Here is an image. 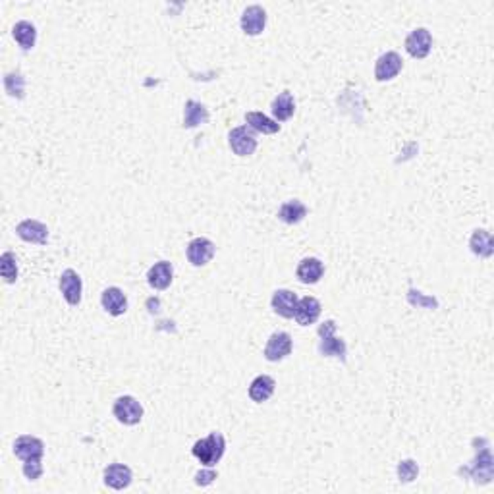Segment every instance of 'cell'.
I'll return each instance as SVG.
<instances>
[{
    "instance_id": "25",
    "label": "cell",
    "mask_w": 494,
    "mask_h": 494,
    "mask_svg": "<svg viewBox=\"0 0 494 494\" xmlns=\"http://www.w3.org/2000/svg\"><path fill=\"white\" fill-rule=\"evenodd\" d=\"M245 122H247L255 132L265 133V135L280 132V124H276L273 118L265 116L263 112H247V114H245Z\"/></svg>"
},
{
    "instance_id": "26",
    "label": "cell",
    "mask_w": 494,
    "mask_h": 494,
    "mask_svg": "<svg viewBox=\"0 0 494 494\" xmlns=\"http://www.w3.org/2000/svg\"><path fill=\"white\" fill-rule=\"evenodd\" d=\"M4 89L10 97L23 99L25 97V78L22 75V72H10L4 75Z\"/></svg>"
},
{
    "instance_id": "24",
    "label": "cell",
    "mask_w": 494,
    "mask_h": 494,
    "mask_svg": "<svg viewBox=\"0 0 494 494\" xmlns=\"http://www.w3.org/2000/svg\"><path fill=\"white\" fill-rule=\"evenodd\" d=\"M206 122H209V111L205 109V104L197 101H187L184 111V128H197Z\"/></svg>"
},
{
    "instance_id": "30",
    "label": "cell",
    "mask_w": 494,
    "mask_h": 494,
    "mask_svg": "<svg viewBox=\"0 0 494 494\" xmlns=\"http://www.w3.org/2000/svg\"><path fill=\"white\" fill-rule=\"evenodd\" d=\"M214 479H216V471H214V469H203V471H199L195 475V485L206 487V485H211Z\"/></svg>"
},
{
    "instance_id": "1",
    "label": "cell",
    "mask_w": 494,
    "mask_h": 494,
    "mask_svg": "<svg viewBox=\"0 0 494 494\" xmlns=\"http://www.w3.org/2000/svg\"><path fill=\"white\" fill-rule=\"evenodd\" d=\"M226 450V440L221 433H211L206 438H201L193 444V456L199 459L205 467H213L222 459Z\"/></svg>"
},
{
    "instance_id": "12",
    "label": "cell",
    "mask_w": 494,
    "mask_h": 494,
    "mask_svg": "<svg viewBox=\"0 0 494 494\" xmlns=\"http://www.w3.org/2000/svg\"><path fill=\"white\" fill-rule=\"evenodd\" d=\"M16 234L22 237L23 242L35 245H44L47 244V240H49V228L44 226L43 222L33 221V218L20 222V224L16 226Z\"/></svg>"
},
{
    "instance_id": "8",
    "label": "cell",
    "mask_w": 494,
    "mask_h": 494,
    "mask_svg": "<svg viewBox=\"0 0 494 494\" xmlns=\"http://www.w3.org/2000/svg\"><path fill=\"white\" fill-rule=\"evenodd\" d=\"M292 347H294V344H292V336L288 332H274L265 346L266 362H282L284 357L292 354Z\"/></svg>"
},
{
    "instance_id": "20",
    "label": "cell",
    "mask_w": 494,
    "mask_h": 494,
    "mask_svg": "<svg viewBox=\"0 0 494 494\" xmlns=\"http://www.w3.org/2000/svg\"><path fill=\"white\" fill-rule=\"evenodd\" d=\"M12 35H14L16 43L20 44L23 51H31L35 47V41H37L35 25L31 22H25V20L16 23L14 27H12Z\"/></svg>"
},
{
    "instance_id": "19",
    "label": "cell",
    "mask_w": 494,
    "mask_h": 494,
    "mask_svg": "<svg viewBox=\"0 0 494 494\" xmlns=\"http://www.w3.org/2000/svg\"><path fill=\"white\" fill-rule=\"evenodd\" d=\"M274 386H276V383H274L273 376L259 375L249 386V398L255 404H263L274 394Z\"/></svg>"
},
{
    "instance_id": "10",
    "label": "cell",
    "mask_w": 494,
    "mask_h": 494,
    "mask_svg": "<svg viewBox=\"0 0 494 494\" xmlns=\"http://www.w3.org/2000/svg\"><path fill=\"white\" fill-rule=\"evenodd\" d=\"M266 25V12L265 8L259 6V4H251L244 10L242 14V30H244L245 35H261L265 31Z\"/></svg>"
},
{
    "instance_id": "2",
    "label": "cell",
    "mask_w": 494,
    "mask_h": 494,
    "mask_svg": "<svg viewBox=\"0 0 494 494\" xmlns=\"http://www.w3.org/2000/svg\"><path fill=\"white\" fill-rule=\"evenodd\" d=\"M334 332H336L334 321H326L321 325V328H319V336H321L319 352L325 357H338L342 362H346V344L342 338H336Z\"/></svg>"
},
{
    "instance_id": "14",
    "label": "cell",
    "mask_w": 494,
    "mask_h": 494,
    "mask_svg": "<svg viewBox=\"0 0 494 494\" xmlns=\"http://www.w3.org/2000/svg\"><path fill=\"white\" fill-rule=\"evenodd\" d=\"M132 469L124 464H111L104 469V485L114 490H124L132 485Z\"/></svg>"
},
{
    "instance_id": "22",
    "label": "cell",
    "mask_w": 494,
    "mask_h": 494,
    "mask_svg": "<svg viewBox=\"0 0 494 494\" xmlns=\"http://www.w3.org/2000/svg\"><path fill=\"white\" fill-rule=\"evenodd\" d=\"M271 109H273L274 118L278 120V122H286V120H290L294 116L295 112L294 95H292L290 91H284V93H280V95L274 99Z\"/></svg>"
},
{
    "instance_id": "23",
    "label": "cell",
    "mask_w": 494,
    "mask_h": 494,
    "mask_svg": "<svg viewBox=\"0 0 494 494\" xmlns=\"http://www.w3.org/2000/svg\"><path fill=\"white\" fill-rule=\"evenodd\" d=\"M305 216H307V206L297 199L286 201V203L278 209V218H280L282 222H286V224H297V222H302Z\"/></svg>"
},
{
    "instance_id": "21",
    "label": "cell",
    "mask_w": 494,
    "mask_h": 494,
    "mask_svg": "<svg viewBox=\"0 0 494 494\" xmlns=\"http://www.w3.org/2000/svg\"><path fill=\"white\" fill-rule=\"evenodd\" d=\"M469 247L475 255L479 257H493L494 253V240L493 234L487 232V230H475L471 236V242H469Z\"/></svg>"
},
{
    "instance_id": "13",
    "label": "cell",
    "mask_w": 494,
    "mask_h": 494,
    "mask_svg": "<svg viewBox=\"0 0 494 494\" xmlns=\"http://www.w3.org/2000/svg\"><path fill=\"white\" fill-rule=\"evenodd\" d=\"M321 302H319L317 297H313V295H305V297H302L300 302H297V309H295V321H297V325L302 326H309L313 325V323H317V319L321 317Z\"/></svg>"
},
{
    "instance_id": "5",
    "label": "cell",
    "mask_w": 494,
    "mask_h": 494,
    "mask_svg": "<svg viewBox=\"0 0 494 494\" xmlns=\"http://www.w3.org/2000/svg\"><path fill=\"white\" fill-rule=\"evenodd\" d=\"M431 49H433V35L425 27L413 30L406 37V51L413 58H427Z\"/></svg>"
},
{
    "instance_id": "29",
    "label": "cell",
    "mask_w": 494,
    "mask_h": 494,
    "mask_svg": "<svg viewBox=\"0 0 494 494\" xmlns=\"http://www.w3.org/2000/svg\"><path fill=\"white\" fill-rule=\"evenodd\" d=\"M23 475H25V479L37 481L39 477L43 475V464H41V459L23 462Z\"/></svg>"
},
{
    "instance_id": "28",
    "label": "cell",
    "mask_w": 494,
    "mask_h": 494,
    "mask_svg": "<svg viewBox=\"0 0 494 494\" xmlns=\"http://www.w3.org/2000/svg\"><path fill=\"white\" fill-rule=\"evenodd\" d=\"M419 475V465L415 464L413 459H404L398 464V477L402 483H412L417 479Z\"/></svg>"
},
{
    "instance_id": "11",
    "label": "cell",
    "mask_w": 494,
    "mask_h": 494,
    "mask_svg": "<svg viewBox=\"0 0 494 494\" xmlns=\"http://www.w3.org/2000/svg\"><path fill=\"white\" fill-rule=\"evenodd\" d=\"M214 251H216V247H214V244L211 240H206V237H195V240H192V242L187 244L185 253H187V261H190L193 266H205L206 263L214 257Z\"/></svg>"
},
{
    "instance_id": "15",
    "label": "cell",
    "mask_w": 494,
    "mask_h": 494,
    "mask_svg": "<svg viewBox=\"0 0 494 494\" xmlns=\"http://www.w3.org/2000/svg\"><path fill=\"white\" fill-rule=\"evenodd\" d=\"M101 303H103V309L112 315V317H120L128 311V297L120 288L112 286V288H106L101 295Z\"/></svg>"
},
{
    "instance_id": "17",
    "label": "cell",
    "mask_w": 494,
    "mask_h": 494,
    "mask_svg": "<svg viewBox=\"0 0 494 494\" xmlns=\"http://www.w3.org/2000/svg\"><path fill=\"white\" fill-rule=\"evenodd\" d=\"M297 295L292 292V290H276L273 295V305L274 313H278L280 317L284 319H294L295 309H297Z\"/></svg>"
},
{
    "instance_id": "6",
    "label": "cell",
    "mask_w": 494,
    "mask_h": 494,
    "mask_svg": "<svg viewBox=\"0 0 494 494\" xmlns=\"http://www.w3.org/2000/svg\"><path fill=\"white\" fill-rule=\"evenodd\" d=\"M402 66H404V60H402L398 52H384L383 56H378L375 64L376 82H390V80H394L402 72Z\"/></svg>"
},
{
    "instance_id": "3",
    "label": "cell",
    "mask_w": 494,
    "mask_h": 494,
    "mask_svg": "<svg viewBox=\"0 0 494 494\" xmlns=\"http://www.w3.org/2000/svg\"><path fill=\"white\" fill-rule=\"evenodd\" d=\"M112 413L122 425L133 427L143 419V406L133 396H120L112 406Z\"/></svg>"
},
{
    "instance_id": "9",
    "label": "cell",
    "mask_w": 494,
    "mask_h": 494,
    "mask_svg": "<svg viewBox=\"0 0 494 494\" xmlns=\"http://www.w3.org/2000/svg\"><path fill=\"white\" fill-rule=\"evenodd\" d=\"M44 454V444L41 438L31 435H22L16 438L14 443V456L20 457L22 462L30 459H41Z\"/></svg>"
},
{
    "instance_id": "7",
    "label": "cell",
    "mask_w": 494,
    "mask_h": 494,
    "mask_svg": "<svg viewBox=\"0 0 494 494\" xmlns=\"http://www.w3.org/2000/svg\"><path fill=\"white\" fill-rule=\"evenodd\" d=\"M58 284H60V292H62V295H64V300H66L72 307L80 305V302H82V292H83L82 276L75 273L74 268H66V271L62 273V276H60Z\"/></svg>"
},
{
    "instance_id": "16",
    "label": "cell",
    "mask_w": 494,
    "mask_h": 494,
    "mask_svg": "<svg viewBox=\"0 0 494 494\" xmlns=\"http://www.w3.org/2000/svg\"><path fill=\"white\" fill-rule=\"evenodd\" d=\"M172 276H174V266L168 261H159L155 265L149 268L147 282L151 288L155 290H166L172 284Z\"/></svg>"
},
{
    "instance_id": "18",
    "label": "cell",
    "mask_w": 494,
    "mask_h": 494,
    "mask_svg": "<svg viewBox=\"0 0 494 494\" xmlns=\"http://www.w3.org/2000/svg\"><path fill=\"white\" fill-rule=\"evenodd\" d=\"M295 274L303 284H317L325 274V265L317 257H307L300 261V265L295 268Z\"/></svg>"
},
{
    "instance_id": "27",
    "label": "cell",
    "mask_w": 494,
    "mask_h": 494,
    "mask_svg": "<svg viewBox=\"0 0 494 494\" xmlns=\"http://www.w3.org/2000/svg\"><path fill=\"white\" fill-rule=\"evenodd\" d=\"M0 274L6 284H14L18 280V261H16V255L12 251H6L2 253L0 257Z\"/></svg>"
},
{
    "instance_id": "4",
    "label": "cell",
    "mask_w": 494,
    "mask_h": 494,
    "mask_svg": "<svg viewBox=\"0 0 494 494\" xmlns=\"http://www.w3.org/2000/svg\"><path fill=\"white\" fill-rule=\"evenodd\" d=\"M228 145L237 156H249L257 149V137L247 125H237L228 133Z\"/></svg>"
}]
</instances>
